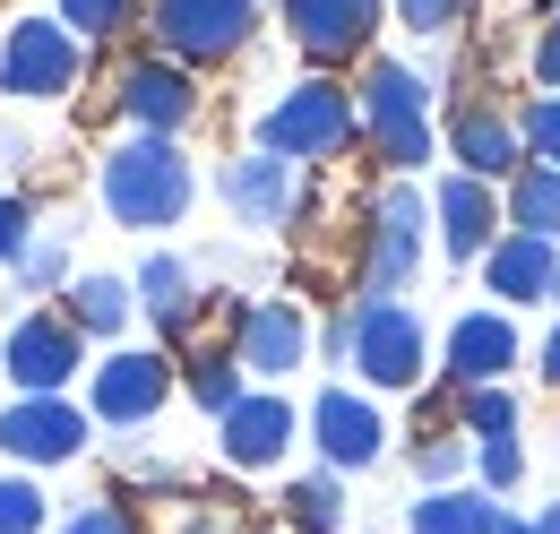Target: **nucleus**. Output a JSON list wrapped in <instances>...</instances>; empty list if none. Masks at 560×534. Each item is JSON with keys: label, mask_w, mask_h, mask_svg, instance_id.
Instances as JSON below:
<instances>
[{"label": "nucleus", "mask_w": 560, "mask_h": 534, "mask_svg": "<svg viewBox=\"0 0 560 534\" xmlns=\"http://www.w3.org/2000/svg\"><path fill=\"white\" fill-rule=\"evenodd\" d=\"M199 199V173H190V155L173 147V138H121L113 155H104V207L121 216V224H139V233H164V224H182Z\"/></svg>", "instance_id": "1"}, {"label": "nucleus", "mask_w": 560, "mask_h": 534, "mask_svg": "<svg viewBox=\"0 0 560 534\" xmlns=\"http://www.w3.org/2000/svg\"><path fill=\"white\" fill-rule=\"evenodd\" d=\"M353 138H362V113H353V95L337 78H302V86H284L277 104L259 113V147L284 155V164H328V155H346Z\"/></svg>", "instance_id": "2"}, {"label": "nucleus", "mask_w": 560, "mask_h": 534, "mask_svg": "<svg viewBox=\"0 0 560 534\" xmlns=\"http://www.w3.org/2000/svg\"><path fill=\"white\" fill-rule=\"evenodd\" d=\"M353 113H362V138L380 164H397V173L431 164V86L406 61H371V78L353 86Z\"/></svg>", "instance_id": "3"}, {"label": "nucleus", "mask_w": 560, "mask_h": 534, "mask_svg": "<svg viewBox=\"0 0 560 534\" xmlns=\"http://www.w3.org/2000/svg\"><path fill=\"white\" fill-rule=\"evenodd\" d=\"M346 320H353L346 371H362V388H380V397L422 388V371H431V328H422L415 302H353Z\"/></svg>", "instance_id": "4"}, {"label": "nucleus", "mask_w": 560, "mask_h": 534, "mask_svg": "<svg viewBox=\"0 0 560 534\" xmlns=\"http://www.w3.org/2000/svg\"><path fill=\"white\" fill-rule=\"evenodd\" d=\"M422 190L415 182H388L371 199V224H362V302H397L422 267Z\"/></svg>", "instance_id": "5"}, {"label": "nucleus", "mask_w": 560, "mask_h": 534, "mask_svg": "<svg viewBox=\"0 0 560 534\" xmlns=\"http://www.w3.org/2000/svg\"><path fill=\"white\" fill-rule=\"evenodd\" d=\"M182 388V362L173 353H147V345H121V353H104L95 362V380H86V422H113V431H139L164 414V397Z\"/></svg>", "instance_id": "6"}, {"label": "nucleus", "mask_w": 560, "mask_h": 534, "mask_svg": "<svg viewBox=\"0 0 560 534\" xmlns=\"http://www.w3.org/2000/svg\"><path fill=\"white\" fill-rule=\"evenodd\" d=\"M147 26H155V44H164V61H182V69L233 61V53L250 44V26H259V0H155Z\"/></svg>", "instance_id": "7"}, {"label": "nucleus", "mask_w": 560, "mask_h": 534, "mask_svg": "<svg viewBox=\"0 0 560 534\" xmlns=\"http://www.w3.org/2000/svg\"><path fill=\"white\" fill-rule=\"evenodd\" d=\"M78 86V35L61 18H18L9 44H0V95L18 104H52Z\"/></svg>", "instance_id": "8"}, {"label": "nucleus", "mask_w": 560, "mask_h": 534, "mask_svg": "<svg viewBox=\"0 0 560 534\" xmlns=\"http://www.w3.org/2000/svg\"><path fill=\"white\" fill-rule=\"evenodd\" d=\"M78 371H86V336L70 328V311H26L9 328V380H18V397H70Z\"/></svg>", "instance_id": "9"}, {"label": "nucleus", "mask_w": 560, "mask_h": 534, "mask_svg": "<svg viewBox=\"0 0 560 534\" xmlns=\"http://www.w3.org/2000/svg\"><path fill=\"white\" fill-rule=\"evenodd\" d=\"M86 405L70 397H18L9 414H0V457L18 474H44V466H70L78 449H86Z\"/></svg>", "instance_id": "10"}, {"label": "nucleus", "mask_w": 560, "mask_h": 534, "mask_svg": "<svg viewBox=\"0 0 560 534\" xmlns=\"http://www.w3.org/2000/svg\"><path fill=\"white\" fill-rule=\"evenodd\" d=\"M311 449H319L328 474H362L388 457V422H380V405L362 388H319L311 397Z\"/></svg>", "instance_id": "11"}, {"label": "nucleus", "mask_w": 560, "mask_h": 534, "mask_svg": "<svg viewBox=\"0 0 560 534\" xmlns=\"http://www.w3.org/2000/svg\"><path fill=\"white\" fill-rule=\"evenodd\" d=\"M113 104L139 121V138H182L190 121H199V86H190V69L182 61H130L121 78H113Z\"/></svg>", "instance_id": "12"}, {"label": "nucleus", "mask_w": 560, "mask_h": 534, "mask_svg": "<svg viewBox=\"0 0 560 534\" xmlns=\"http://www.w3.org/2000/svg\"><path fill=\"white\" fill-rule=\"evenodd\" d=\"M293 431H302V414H293L277 388H250V397L215 422V449H224V466H233V474H268V466H284Z\"/></svg>", "instance_id": "13"}, {"label": "nucleus", "mask_w": 560, "mask_h": 534, "mask_svg": "<svg viewBox=\"0 0 560 534\" xmlns=\"http://www.w3.org/2000/svg\"><path fill=\"white\" fill-rule=\"evenodd\" d=\"M440 362H448V388L466 397V388H509V371H517V320L509 311H466L448 345H440Z\"/></svg>", "instance_id": "14"}, {"label": "nucleus", "mask_w": 560, "mask_h": 534, "mask_svg": "<svg viewBox=\"0 0 560 534\" xmlns=\"http://www.w3.org/2000/svg\"><path fill=\"white\" fill-rule=\"evenodd\" d=\"M371 26H380V0H284V35L319 69L371 53Z\"/></svg>", "instance_id": "15"}, {"label": "nucleus", "mask_w": 560, "mask_h": 534, "mask_svg": "<svg viewBox=\"0 0 560 534\" xmlns=\"http://www.w3.org/2000/svg\"><path fill=\"white\" fill-rule=\"evenodd\" d=\"M233 353H242V371H259V380L302 371V362H311L302 302H242V311H233Z\"/></svg>", "instance_id": "16"}, {"label": "nucleus", "mask_w": 560, "mask_h": 534, "mask_svg": "<svg viewBox=\"0 0 560 534\" xmlns=\"http://www.w3.org/2000/svg\"><path fill=\"white\" fill-rule=\"evenodd\" d=\"M448 155H457V173H475V182H517V173H526V138H517V121H509L500 104H457Z\"/></svg>", "instance_id": "17"}, {"label": "nucleus", "mask_w": 560, "mask_h": 534, "mask_svg": "<svg viewBox=\"0 0 560 534\" xmlns=\"http://www.w3.org/2000/svg\"><path fill=\"white\" fill-rule=\"evenodd\" d=\"M215 190H224V207H233L242 224H259V233H277L284 216H293V199H302V190H293V164L268 155V147H259V155H233V164L215 173Z\"/></svg>", "instance_id": "18"}, {"label": "nucleus", "mask_w": 560, "mask_h": 534, "mask_svg": "<svg viewBox=\"0 0 560 534\" xmlns=\"http://www.w3.org/2000/svg\"><path fill=\"white\" fill-rule=\"evenodd\" d=\"M491 242H500V199H491V182L448 173V182H440V251L466 267V259H483Z\"/></svg>", "instance_id": "19"}, {"label": "nucleus", "mask_w": 560, "mask_h": 534, "mask_svg": "<svg viewBox=\"0 0 560 534\" xmlns=\"http://www.w3.org/2000/svg\"><path fill=\"white\" fill-rule=\"evenodd\" d=\"M552 267H560V242L500 233L483 251V285H491V302H552Z\"/></svg>", "instance_id": "20"}, {"label": "nucleus", "mask_w": 560, "mask_h": 534, "mask_svg": "<svg viewBox=\"0 0 560 534\" xmlns=\"http://www.w3.org/2000/svg\"><path fill=\"white\" fill-rule=\"evenodd\" d=\"M130 285H139V311H147L164 336H190V320H199V276H190V259L155 251V259H147Z\"/></svg>", "instance_id": "21"}, {"label": "nucleus", "mask_w": 560, "mask_h": 534, "mask_svg": "<svg viewBox=\"0 0 560 534\" xmlns=\"http://www.w3.org/2000/svg\"><path fill=\"white\" fill-rule=\"evenodd\" d=\"M130 311H139V285L130 276H70V328L78 336H121L130 328Z\"/></svg>", "instance_id": "22"}, {"label": "nucleus", "mask_w": 560, "mask_h": 534, "mask_svg": "<svg viewBox=\"0 0 560 534\" xmlns=\"http://www.w3.org/2000/svg\"><path fill=\"white\" fill-rule=\"evenodd\" d=\"M406 526L415 534H491L500 526V500H491L483 483H475V491H466V483H457V491H422L415 509H406Z\"/></svg>", "instance_id": "23"}, {"label": "nucleus", "mask_w": 560, "mask_h": 534, "mask_svg": "<svg viewBox=\"0 0 560 534\" xmlns=\"http://www.w3.org/2000/svg\"><path fill=\"white\" fill-rule=\"evenodd\" d=\"M182 388H190V405H199V414H215V422H224L233 405L250 397V388H242V353H233V345H199V353L182 362Z\"/></svg>", "instance_id": "24"}, {"label": "nucleus", "mask_w": 560, "mask_h": 534, "mask_svg": "<svg viewBox=\"0 0 560 534\" xmlns=\"http://www.w3.org/2000/svg\"><path fill=\"white\" fill-rule=\"evenodd\" d=\"M284 534H346V483L328 466L284 491Z\"/></svg>", "instance_id": "25"}, {"label": "nucleus", "mask_w": 560, "mask_h": 534, "mask_svg": "<svg viewBox=\"0 0 560 534\" xmlns=\"http://www.w3.org/2000/svg\"><path fill=\"white\" fill-rule=\"evenodd\" d=\"M509 224L535 233V242H560V173L552 164H526V173L509 182Z\"/></svg>", "instance_id": "26"}, {"label": "nucleus", "mask_w": 560, "mask_h": 534, "mask_svg": "<svg viewBox=\"0 0 560 534\" xmlns=\"http://www.w3.org/2000/svg\"><path fill=\"white\" fill-rule=\"evenodd\" d=\"M466 466H475V440H466V431H431V440L415 449L422 491H457V483H466Z\"/></svg>", "instance_id": "27"}, {"label": "nucleus", "mask_w": 560, "mask_h": 534, "mask_svg": "<svg viewBox=\"0 0 560 534\" xmlns=\"http://www.w3.org/2000/svg\"><path fill=\"white\" fill-rule=\"evenodd\" d=\"M61 534H147V509L139 500H121V491H95V500H78Z\"/></svg>", "instance_id": "28"}, {"label": "nucleus", "mask_w": 560, "mask_h": 534, "mask_svg": "<svg viewBox=\"0 0 560 534\" xmlns=\"http://www.w3.org/2000/svg\"><path fill=\"white\" fill-rule=\"evenodd\" d=\"M457 414H466V440H517V397L509 388H466Z\"/></svg>", "instance_id": "29"}, {"label": "nucleus", "mask_w": 560, "mask_h": 534, "mask_svg": "<svg viewBox=\"0 0 560 534\" xmlns=\"http://www.w3.org/2000/svg\"><path fill=\"white\" fill-rule=\"evenodd\" d=\"M130 18H139V0H61V26L86 35V44H113Z\"/></svg>", "instance_id": "30"}, {"label": "nucleus", "mask_w": 560, "mask_h": 534, "mask_svg": "<svg viewBox=\"0 0 560 534\" xmlns=\"http://www.w3.org/2000/svg\"><path fill=\"white\" fill-rule=\"evenodd\" d=\"M52 500L35 491V474H0V534H44Z\"/></svg>", "instance_id": "31"}, {"label": "nucleus", "mask_w": 560, "mask_h": 534, "mask_svg": "<svg viewBox=\"0 0 560 534\" xmlns=\"http://www.w3.org/2000/svg\"><path fill=\"white\" fill-rule=\"evenodd\" d=\"M9 267H18V293H52V285L70 276V251H61L52 233H35V242H26V251H18Z\"/></svg>", "instance_id": "32"}, {"label": "nucleus", "mask_w": 560, "mask_h": 534, "mask_svg": "<svg viewBox=\"0 0 560 534\" xmlns=\"http://www.w3.org/2000/svg\"><path fill=\"white\" fill-rule=\"evenodd\" d=\"M475 474H483V491L500 500V491L526 483V449H517V440H475Z\"/></svg>", "instance_id": "33"}, {"label": "nucleus", "mask_w": 560, "mask_h": 534, "mask_svg": "<svg viewBox=\"0 0 560 534\" xmlns=\"http://www.w3.org/2000/svg\"><path fill=\"white\" fill-rule=\"evenodd\" d=\"M517 138L535 147V164H552V173H560V95H535V104L517 113Z\"/></svg>", "instance_id": "34"}, {"label": "nucleus", "mask_w": 560, "mask_h": 534, "mask_svg": "<svg viewBox=\"0 0 560 534\" xmlns=\"http://www.w3.org/2000/svg\"><path fill=\"white\" fill-rule=\"evenodd\" d=\"M397 18H406L415 35H448V26L466 18V0H397Z\"/></svg>", "instance_id": "35"}, {"label": "nucleus", "mask_w": 560, "mask_h": 534, "mask_svg": "<svg viewBox=\"0 0 560 534\" xmlns=\"http://www.w3.org/2000/svg\"><path fill=\"white\" fill-rule=\"evenodd\" d=\"M26 242H35V207H26V199H9V190H0V259H18Z\"/></svg>", "instance_id": "36"}, {"label": "nucleus", "mask_w": 560, "mask_h": 534, "mask_svg": "<svg viewBox=\"0 0 560 534\" xmlns=\"http://www.w3.org/2000/svg\"><path fill=\"white\" fill-rule=\"evenodd\" d=\"M535 78H544V86L560 95V18L544 26V35H535Z\"/></svg>", "instance_id": "37"}, {"label": "nucleus", "mask_w": 560, "mask_h": 534, "mask_svg": "<svg viewBox=\"0 0 560 534\" xmlns=\"http://www.w3.org/2000/svg\"><path fill=\"white\" fill-rule=\"evenodd\" d=\"M491 534H560V500L552 509H535V518H509V509H500V526Z\"/></svg>", "instance_id": "38"}, {"label": "nucleus", "mask_w": 560, "mask_h": 534, "mask_svg": "<svg viewBox=\"0 0 560 534\" xmlns=\"http://www.w3.org/2000/svg\"><path fill=\"white\" fill-rule=\"evenodd\" d=\"M535 371H544V380H552V388H560V320H552V336L535 345Z\"/></svg>", "instance_id": "39"}, {"label": "nucleus", "mask_w": 560, "mask_h": 534, "mask_svg": "<svg viewBox=\"0 0 560 534\" xmlns=\"http://www.w3.org/2000/svg\"><path fill=\"white\" fill-rule=\"evenodd\" d=\"M552 302H560V267H552Z\"/></svg>", "instance_id": "40"}]
</instances>
